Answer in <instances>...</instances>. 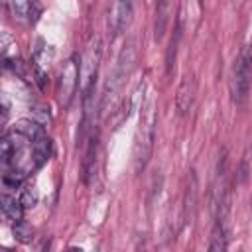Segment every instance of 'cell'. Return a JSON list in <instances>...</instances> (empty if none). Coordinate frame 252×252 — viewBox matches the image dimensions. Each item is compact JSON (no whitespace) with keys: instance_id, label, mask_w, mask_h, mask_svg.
<instances>
[{"instance_id":"cell-1","label":"cell","mask_w":252,"mask_h":252,"mask_svg":"<svg viewBox=\"0 0 252 252\" xmlns=\"http://www.w3.org/2000/svg\"><path fill=\"white\" fill-rule=\"evenodd\" d=\"M156 102L152 96H148V100L142 104V112H140V124L136 128V136H134V148H132V161H134V169L140 173L146 165L148 159L152 156L154 150V138H156Z\"/></svg>"},{"instance_id":"cell-2","label":"cell","mask_w":252,"mask_h":252,"mask_svg":"<svg viewBox=\"0 0 252 252\" xmlns=\"http://www.w3.org/2000/svg\"><path fill=\"white\" fill-rule=\"evenodd\" d=\"M136 57H138V47H136V39L134 37H128L126 43L122 45L120 53H118V59H116V67L114 71L108 75V81L104 85V93H102V108L118 94V91L122 89L124 81L128 79V75L132 73L134 65H136Z\"/></svg>"},{"instance_id":"cell-3","label":"cell","mask_w":252,"mask_h":252,"mask_svg":"<svg viewBox=\"0 0 252 252\" xmlns=\"http://www.w3.org/2000/svg\"><path fill=\"white\" fill-rule=\"evenodd\" d=\"M250 83H252V43L240 49L238 57L234 59L232 71H230L228 89H230V98L236 106L246 100Z\"/></svg>"},{"instance_id":"cell-4","label":"cell","mask_w":252,"mask_h":252,"mask_svg":"<svg viewBox=\"0 0 252 252\" xmlns=\"http://www.w3.org/2000/svg\"><path fill=\"white\" fill-rule=\"evenodd\" d=\"M100 37L94 35L81 59V91H83V100H85V112H91V102L94 94V83H96V73H98V63H100Z\"/></svg>"},{"instance_id":"cell-5","label":"cell","mask_w":252,"mask_h":252,"mask_svg":"<svg viewBox=\"0 0 252 252\" xmlns=\"http://www.w3.org/2000/svg\"><path fill=\"white\" fill-rule=\"evenodd\" d=\"M79 79H81V67H79L77 55H73L63 63V67L59 71V81H57V98L63 108H67L71 104L73 94L79 85Z\"/></svg>"},{"instance_id":"cell-6","label":"cell","mask_w":252,"mask_h":252,"mask_svg":"<svg viewBox=\"0 0 252 252\" xmlns=\"http://www.w3.org/2000/svg\"><path fill=\"white\" fill-rule=\"evenodd\" d=\"M132 12H134V0H114L110 20H108V28L112 35H118L126 30V26L130 24Z\"/></svg>"},{"instance_id":"cell-7","label":"cell","mask_w":252,"mask_h":252,"mask_svg":"<svg viewBox=\"0 0 252 252\" xmlns=\"http://www.w3.org/2000/svg\"><path fill=\"white\" fill-rule=\"evenodd\" d=\"M195 93H197V81L195 77L189 73V75H183L179 87H177V96H175V106H177V112L183 116L191 110L193 106V100H195Z\"/></svg>"},{"instance_id":"cell-8","label":"cell","mask_w":252,"mask_h":252,"mask_svg":"<svg viewBox=\"0 0 252 252\" xmlns=\"http://www.w3.org/2000/svg\"><path fill=\"white\" fill-rule=\"evenodd\" d=\"M173 12V0H156V10H154V35L159 41L169 26Z\"/></svg>"},{"instance_id":"cell-9","label":"cell","mask_w":252,"mask_h":252,"mask_svg":"<svg viewBox=\"0 0 252 252\" xmlns=\"http://www.w3.org/2000/svg\"><path fill=\"white\" fill-rule=\"evenodd\" d=\"M0 203H2V213H4V217H6L8 220H12L14 224L22 220L24 205H22L20 199H16V197H12V195H8V193H2Z\"/></svg>"},{"instance_id":"cell-10","label":"cell","mask_w":252,"mask_h":252,"mask_svg":"<svg viewBox=\"0 0 252 252\" xmlns=\"http://www.w3.org/2000/svg\"><path fill=\"white\" fill-rule=\"evenodd\" d=\"M195 199H197V181H195V173L189 171L187 187H185V205H183V220L185 222H191V219H193Z\"/></svg>"},{"instance_id":"cell-11","label":"cell","mask_w":252,"mask_h":252,"mask_svg":"<svg viewBox=\"0 0 252 252\" xmlns=\"http://www.w3.org/2000/svg\"><path fill=\"white\" fill-rule=\"evenodd\" d=\"M8 8L18 20H35V2L33 0H8Z\"/></svg>"},{"instance_id":"cell-12","label":"cell","mask_w":252,"mask_h":252,"mask_svg":"<svg viewBox=\"0 0 252 252\" xmlns=\"http://www.w3.org/2000/svg\"><path fill=\"white\" fill-rule=\"evenodd\" d=\"M32 156H33L35 167L43 165V163L49 159V156H51V140L45 138V136L33 140V142H32Z\"/></svg>"},{"instance_id":"cell-13","label":"cell","mask_w":252,"mask_h":252,"mask_svg":"<svg viewBox=\"0 0 252 252\" xmlns=\"http://www.w3.org/2000/svg\"><path fill=\"white\" fill-rule=\"evenodd\" d=\"M12 130H16L18 134H22L24 138H28V140H37V138H41V136H45L43 134V128L37 124V122H33V120H26V118H22V120H18L14 126H12Z\"/></svg>"},{"instance_id":"cell-14","label":"cell","mask_w":252,"mask_h":252,"mask_svg":"<svg viewBox=\"0 0 252 252\" xmlns=\"http://www.w3.org/2000/svg\"><path fill=\"white\" fill-rule=\"evenodd\" d=\"M209 250H211V252L226 250V228H224V219H217L215 228H213V234H211Z\"/></svg>"},{"instance_id":"cell-15","label":"cell","mask_w":252,"mask_h":252,"mask_svg":"<svg viewBox=\"0 0 252 252\" xmlns=\"http://www.w3.org/2000/svg\"><path fill=\"white\" fill-rule=\"evenodd\" d=\"M179 39H181V28L179 24L175 26L173 30V35H171V41H169V47H167V53H165V65H167V73H171V67L175 63V55H177V45H179Z\"/></svg>"},{"instance_id":"cell-16","label":"cell","mask_w":252,"mask_h":252,"mask_svg":"<svg viewBox=\"0 0 252 252\" xmlns=\"http://www.w3.org/2000/svg\"><path fill=\"white\" fill-rule=\"evenodd\" d=\"M20 201H22L24 209L35 207V203H37V191H35L33 187H26V189L22 191V197H20Z\"/></svg>"},{"instance_id":"cell-17","label":"cell","mask_w":252,"mask_h":252,"mask_svg":"<svg viewBox=\"0 0 252 252\" xmlns=\"http://www.w3.org/2000/svg\"><path fill=\"white\" fill-rule=\"evenodd\" d=\"M14 232L18 234V238H20L22 242H28V240H30V234H32V232L26 228V224H24L22 220H20V222H16V226H14Z\"/></svg>"},{"instance_id":"cell-18","label":"cell","mask_w":252,"mask_h":252,"mask_svg":"<svg viewBox=\"0 0 252 252\" xmlns=\"http://www.w3.org/2000/svg\"><path fill=\"white\" fill-rule=\"evenodd\" d=\"M250 213H252V199H250Z\"/></svg>"},{"instance_id":"cell-19","label":"cell","mask_w":252,"mask_h":252,"mask_svg":"<svg viewBox=\"0 0 252 252\" xmlns=\"http://www.w3.org/2000/svg\"><path fill=\"white\" fill-rule=\"evenodd\" d=\"M199 2H203V0H199Z\"/></svg>"}]
</instances>
